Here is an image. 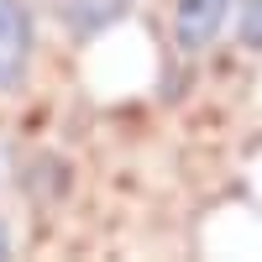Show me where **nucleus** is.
Instances as JSON below:
<instances>
[{"instance_id":"nucleus-4","label":"nucleus","mask_w":262,"mask_h":262,"mask_svg":"<svg viewBox=\"0 0 262 262\" xmlns=\"http://www.w3.org/2000/svg\"><path fill=\"white\" fill-rule=\"evenodd\" d=\"M242 42L247 48H262V0H247L242 6Z\"/></svg>"},{"instance_id":"nucleus-3","label":"nucleus","mask_w":262,"mask_h":262,"mask_svg":"<svg viewBox=\"0 0 262 262\" xmlns=\"http://www.w3.org/2000/svg\"><path fill=\"white\" fill-rule=\"evenodd\" d=\"M126 6H131V0H74V6H69V27L79 37H95V32L111 27V21H121Z\"/></svg>"},{"instance_id":"nucleus-5","label":"nucleus","mask_w":262,"mask_h":262,"mask_svg":"<svg viewBox=\"0 0 262 262\" xmlns=\"http://www.w3.org/2000/svg\"><path fill=\"white\" fill-rule=\"evenodd\" d=\"M0 257H6V231H0Z\"/></svg>"},{"instance_id":"nucleus-2","label":"nucleus","mask_w":262,"mask_h":262,"mask_svg":"<svg viewBox=\"0 0 262 262\" xmlns=\"http://www.w3.org/2000/svg\"><path fill=\"white\" fill-rule=\"evenodd\" d=\"M32 58V16L21 0H0V84H16Z\"/></svg>"},{"instance_id":"nucleus-1","label":"nucleus","mask_w":262,"mask_h":262,"mask_svg":"<svg viewBox=\"0 0 262 262\" xmlns=\"http://www.w3.org/2000/svg\"><path fill=\"white\" fill-rule=\"evenodd\" d=\"M226 16H231V0H173V42L184 53H200L215 42Z\"/></svg>"}]
</instances>
